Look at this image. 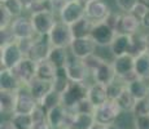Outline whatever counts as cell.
I'll use <instances>...</instances> for the list:
<instances>
[{"label":"cell","instance_id":"obj_1","mask_svg":"<svg viewBox=\"0 0 149 129\" xmlns=\"http://www.w3.org/2000/svg\"><path fill=\"white\" fill-rule=\"evenodd\" d=\"M90 83H74L71 81L62 93V105L70 111H74L75 106L88 97Z\"/></svg>","mask_w":149,"mask_h":129},{"label":"cell","instance_id":"obj_2","mask_svg":"<svg viewBox=\"0 0 149 129\" xmlns=\"http://www.w3.org/2000/svg\"><path fill=\"white\" fill-rule=\"evenodd\" d=\"M113 66L116 70V75L123 83H130L137 76L135 72V56L132 54H123L113 58Z\"/></svg>","mask_w":149,"mask_h":129},{"label":"cell","instance_id":"obj_3","mask_svg":"<svg viewBox=\"0 0 149 129\" xmlns=\"http://www.w3.org/2000/svg\"><path fill=\"white\" fill-rule=\"evenodd\" d=\"M29 16H30L38 36H48L56 22L58 21V17L51 10H42V12H36L29 14Z\"/></svg>","mask_w":149,"mask_h":129},{"label":"cell","instance_id":"obj_4","mask_svg":"<svg viewBox=\"0 0 149 129\" xmlns=\"http://www.w3.org/2000/svg\"><path fill=\"white\" fill-rule=\"evenodd\" d=\"M48 38H49V41L53 47H58V48H70L71 43L74 40L70 25L65 23V22L60 21V19L56 22L54 27L49 32V35H48Z\"/></svg>","mask_w":149,"mask_h":129},{"label":"cell","instance_id":"obj_5","mask_svg":"<svg viewBox=\"0 0 149 129\" xmlns=\"http://www.w3.org/2000/svg\"><path fill=\"white\" fill-rule=\"evenodd\" d=\"M24 57L25 54L22 53L18 41L10 43L5 47H0V68L13 70L24 59Z\"/></svg>","mask_w":149,"mask_h":129},{"label":"cell","instance_id":"obj_6","mask_svg":"<svg viewBox=\"0 0 149 129\" xmlns=\"http://www.w3.org/2000/svg\"><path fill=\"white\" fill-rule=\"evenodd\" d=\"M66 74L70 79V81L74 83H88L91 79V72L86 65L84 59L77 58L73 54L69 58L66 65Z\"/></svg>","mask_w":149,"mask_h":129},{"label":"cell","instance_id":"obj_7","mask_svg":"<svg viewBox=\"0 0 149 129\" xmlns=\"http://www.w3.org/2000/svg\"><path fill=\"white\" fill-rule=\"evenodd\" d=\"M122 115V110L118 106V103L113 99H108L105 103H102L101 106L96 107L95 110V120L101 124H111V123H116L117 120L121 117Z\"/></svg>","mask_w":149,"mask_h":129},{"label":"cell","instance_id":"obj_8","mask_svg":"<svg viewBox=\"0 0 149 129\" xmlns=\"http://www.w3.org/2000/svg\"><path fill=\"white\" fill-rule=\"evenodd\" d=\"M117 31L111 28L107 22H99L93 23L92 31H91V38L97 44L99 48H109L113 43V40L117 36Z\"/></svg>","mask_w":149,"mask_h":129},{"label":"cell","instance_id":"obj_9","mask_svg":"<svg viewBox=\"0 0 149 129\" xmlns=\"http://www.w3.org/2000/svg\"><path fill=\"white\" fill-rule=\"evenodd\" d=\"M86 16V4L81 0H70L66 1L65 7L62 8L58 19L68 25H73L77 21Z\"/></svg>","mask_w":149,"mask_h":129},{"label":"cell","instance_id":"obj_10","mask_svg":"<svg viewBox=\"0 0 149 129\" xmlns=\"http://www.w3.org/2000/svg\"><path fill=\"white\" fill-rule=\"evenodd\" d=\"M10 30H12L13 35L16 36L17 40L33 39V38H35V36H38L29 14L27 16L24 14V16L16 17V18L13 19L12 25H10Z\"/></svg>","mask_w":149,"mask_h":129},{"label":"cell","instance_id":"obj_11","mask_svg":"<svg viewBox=\"0 0 149 129\" xmlns=\"http://www.w3.org/2000/svg\"><path fill=\"white\" fill-rule=\"evenodd\" d=\"M36 68H38V62L29 57H24V59L13 68V72L21 81L22 87H27L36 77Z\"/></svg>","mask_w":149,"mask_h":129},{"label":"cell","instance_id":"obj_12","mask_svg":"<svg viewBox=\"0 0 149 129\" xmlns=\"http://www.w3.org/2000/svg\"><path fill=\"white\" fill-rule=\"evenodd\" d=\"M97 48L99 47L93 41V39L91 36H87V38H75L73 40V43H71L69 50L77 58L86 59L87 57L95 54Z\"/></svg>","mask_w":149,"mask_h":129},{"label":"cell","instance_id":"obj_13","mask_svg":"<svg viewBox=\"0 0 149 129\" xmlns=\"http://www.w3.org/2000/svg\"><path fill=\"white\" fill-rule=\"evenodd\" d=\"M110 13V7L104 0H92V1L86 3V17L91 19L93 23L105 22Z\"/></svg>","mask_w":149,"mask_h":129},{"label":"cell","instance_id":"obj_14","mask_svg":"<svg viewBox=\"0 0 149 129\" xmlns=\"http://www.w3.org/2000/svg\"><path fill=\"white\" fill-rule=\"evenodd\" d=\"M52 48H53V45L51 44L48 36H36L27 57L34 59L35 62L45 61L49 57Z\"/></svg>","mask_w":149,"mask_h":129},{"label":"cell","instance_id":"obj_15","mask_svg":"<svg viewBox=\"0 0 149 129\" xmlns=\"http://www.w3.org/2000/svg\"><path fill=\"white\" fill-rule=\"evenodd\" d=\"M39 106L38 101L33 97L27 87H22L17 90V103L16 111L17 114H33L35 108Z\"/></svg>","mask_w":149,"mask_h":129},{"label":"cell","instance_id":"obj_16","mask_svg":"<svg viewBox=\"0 0 149 129\" xmlns=\"http://www.w3.org/2000/svg\"><path fill=\"white\" fill-rule=\"evenodd\" d=\"M143 30L141 27V21L131 12L122 13L121 12V18H119V23L117 32L118 34H125V35H135Z\"/></svg>","mask_w":149,"mask_h":129},{"label":"cell","instance_id":"obj_17","mask_svg":"<svg viewBox=\"0 0 149 129\" xmlns=\"http://www.w3.org/2000/svg\"><path fill=\"white\" fill-rule=\"evenodd\" d=\"M117 79L116 75V70H114V66L111 61H104L99 67L91 75V81H96L100 84L109 85L110 83H113Z\"/></svg>","mask_w":149,"mask_h":129},{"label":"cell","instance_id":"obj_18","mask_svg":"<svg viewBox=\"0 0 149 129\" xmlns=\"http://www.w3.org/2000/svg\"><path fill=\"white\" fill-rule=\"evenodd\" d=\"M131 44H132V35L117 34L116 39L113 40L111 45L109 47V52L111 54V58L123 56V54H128L131 52Z\"/></svg>","mask_w":149,"mask_h":129},{"label":"cell","instance_id":"obj_19","mask_svg":"<svg viewBox=\"0 0 149 129\" xmlns=\"http://www.w3.org/2000/svg\"><path fill=\"white\" fill-rule=\"evenodd\" d=\"M88 99L92 102L95 107H99L102 103H105L109 99L108 96V87L104 84H100L96 81H91L88 85Z\"/></svg>","mask_w":149,"mask_h":129},{"label":"cell","instance_id":"obj_20","mask_svg":"<svg viewBox=\"0 0 149 129\" xmlns=\"http://www.w3.org/2000/svg\"><path fill=\"white\" fill-rule=\"evenodd\" d=\"M30 93L33 97L38 101V103L42 102V99L47 96L49 92L53 90V81H48V80H43L39 77H35L30 84L27 85Z\"/></svg>","mask_w":149,"mask_h":129},{"label":"cell","instance_id":"obj_21","mask_svg":"<svg viewBox=\"0 0 149 129\" xmlns=\"http://www.w3.org/2000/svg\"><path fill=\"white\" fill-rule=\"evenodd\" d=\"M17 90H0V114L13 115L16 111Z\"/></svg>","mask_w":149,"mask_h":129},{"label":"cell","instance_id":"obj_22","mask_svg":"<svg viewBox=\"0 0 149 129\" xmlns=\"http://www.w3.org/2000/svg\"><path fill=\"white\" fill-rule=\"evenodd\" d=\"M19 88H22V84L13 70L0 68V90H18Z\"/></svg>","mask_w":149,"mask_h":129},{"label":"cell","instance_id":"obj_23","mask_svg":"<svg viewBox=\"0 0 149 129\" xmlns=\"http://www.w3.org/2000/svg\"><path fill=\"white\" fill-rule=\"evenodd\" d=\"M127 88L137 101L139 99H145L148 98V93H149V79L136 76L134 80L127 83Z\"/></svg>","mask_w":149,"mask_h":129},{"label":"cell","instance_id":"obj_24","mask_svg":"<svg viewBox=\"0 0 149 129\" xmlns=\"http://www.w3.org/2000/svg\"><path fill=\"white\" fill-rule=\"evenodd\" d=\"M70 56H71V53H70V50H69V48L53 47L48 59H49L57 68H62V67H66Z\"/></svg>","mask_w":149,"mask_h":129},{"label":"cell","instance_id":"obj_25","mask_svg":"<svg viewBox=\"0 0 149 129\" xmlns=\"http://www.w3.org/2000/svg\"><path fill=\"white\" fill-rule=\"evenodd\" d=\"M70 27H71V32H73L74 39L75 38H87V36H91L93 22L84 16L83 18L79 19V21H77L75 23L70 25Z\"/></svg>","mask_w":149,"mask_h":129},{"label":"cell","instance_id":"obj_26","mask_svg":"<svg viewBox=\"0 0 149 129\" xmlns=\"http://www.w3.org/2000/svg\"><path fill=\"white\" fill-rule=\"evenodd\" d=\"M95 121L96 120L93 114L74 112L69 129H91V127L95 124Z\"/></svg>","mask_w":149,"mask_h":129},{"label":"cell","instance_id":"obj_27","mask_svg":"<svg viewBox=\"0 0 149 129\" xmlns=\"http://www.w3.org/2000/svg\"><path fill=\"white\" fill-rule=\"evenodd\" d=\"M57 70H58V68H57L49 59L38 62L36 77L43 79V80H48V81H53L54 77H56V75H57Z\"/></svg>","mask_w":149,"mask_h":129},{"label":"cell","instance_id":"obj_28","mask_svg":"<svg viewBox=\"0 0 149 129\" xmlns=\"http://www.w3.org/2000/svg\"><path fill=\"white\" fill-rule=\"evenodd\" d=\"M116 102L118 103V106L121 107L122 112H130V114H132L134 107H135L137 99L132 96V93L128 90V88L126 87L125 90L121 93V96H119L118 98L116 99Z\"/></svg>","mask_w":149,"mask_h":129},{"label":"cell","instance_id":"obj_29","mask_svg":"<svg viewBox=\"0 0 149 129\" xmlns=\"http://www.w3.org/2000/svg\"><path fill=\"white\" fill-rule=\"evenodd\" d=\"M135 72L139 77L149 79V52L135 56Z\"/></svg>","mask_w":149,"mask_h":129},{"label":"cell","instance_id":"obj_30","mask_svg":"<svg viewBox=\"0 0 149 129\" xmlns=\"http://www.w3.org/2000/svg\"><path fill=\"white\" fill-rule=\"evenodd\" d=\"M31 115H33V121H34L33 129H53L47 119V111L40 105L35 108V111Z\"/></svg>","mask_w":149,"mask_h":129},{"label":"cell","instance_id":"obj_31","mask_svg":"<svg viewBox=\"0 0 149 129\" xmlns=\"http://www.w3.org/2000/svg\"><path fill=\"white\" fill-rule=\"evenodd\" d=\"M147 52V32H137L132 35V44H131V52L132 56Z\"/></svg>","mask_w":149,"mask_h":129},{"label":"cell","instance_id":"obj_32","mask_svg":"<svg viewBox=\"0 0 149 129\" xmlns=\"http://www.w3.org/2000/svg\"><path fill=\"white\" fill-rule=\"evenodd\" d=\"M9 119L13 121L17 129H33V115L31 114H17L9 116Z\"/></svg>","mask_w":149,"mask_h":129},{"label":"cell","instance_id":"obj_33","mask_svg":"<svg viewBox=\"0 0 149 129\" xmlns=\"http://www.w3.org/2000/svg\"><path fill=\"white\" fill-rule=\"evenodd\" d=\"M39 105H40L45 111L51 110V108L56 107V106L62 105V94L60 93V92L53 89L52 92H49V93L42 99V102L39 103Z\"/></svg>","mask_w":149,"mask_h":129},{"label":"cell","instance_id":"obj_34","mask_svg":"<svg viewBox=\"0 0 149 129\" xmlns=\"http://www.w3.org/2000/svg\"><path fill=\"white\" fill-rule=\"evenodd\" d=\"M0 4L4 5L8 9V12L12 14L14 18L19 16H24L25 12H26V8H25L24 3L21 0H4V1H0Z\"/></svg>","mask_w":149,"mask_h":129},{"label":"cell","instance_id":"obj_35","mask_svg":"<svg viewBox=\"0 0 149 129\" xmlns=\"http://www.w3.org/2000/svg\"><path fill=\"white\" fill-rule=\"evenodd\" d=\"M108 87V96H109V99H113V101H116L117 98H118L119 96H121V93L123 90H125V88L127 87V84L126 83H123L122 80H119L118 77H117L116 80H114L113 83H110Z\"/></svg>","mask_w":149,"mask_h":129},{"label":"cell","instance_id":"obj_36","mask_svg":"<svg viewBox=\"0 0 149 129\" xmlns=\"http://www.w3.org/2000/svg\"><path fill=\"white\" fill-rule=\"evenodd\" d=\"M104 61H107V59H105L104 57H101V56H100V54H97V52H96L95 54H92V56L87 57V58L84 59V62H86V65H87L88 70H90L91 75H92V72H93V71H95L96 68L99 67V66L101 65Z\"/></svg>","mask_w":149,"mask_h":129},{"label":"cell","instance_id":"obj_37","mask_svg":"<svg viewBox=\"0 0 149 129\" xmlns=\"http://www.w3.org/2000/svg\"><path fill=\"white\" fill-rule=\"evenodd\" d=\"M14 17L8 12V9L4 7V5L0 4V28H7L10 27Z\"/></svg>","mask_w":149,"mask_h":129},{"label":"cell","instance_id":"obj_38","mask_svg":"<svg viewBox=\"0 0 149 129\" xmlns=\"http://www.w3.org/2000/svg\"><path fill=\"white\" fill-rule=\"evenodd\" d=\"M134 129H149V112L143 115H132Z\"/></svg>","mask_w":149,"mask_h":129},{"label":"cell","instance_id":"obj_39","mask_svg":"<svg viewBox=\"0 0 149 129\" xmlns=\"http://www.w3.org/2000/svg\"><path fill=\"white\" fill-rule=\"evenodd\" d=\"M17 41L16 36L13 35L10 27L7 28H0V47H5V45L10 44V43Z\"/></svg>","mask_w":149,"mask_h":129},{"label":"cell","instance_id":"obj_40","mask_svg":"<svg viewBox=\"0 0 149 129\" xmlns=\"http://www.w3.org/2000/svg\"><path fill=\"white\" fill-rule=\"evenodd\" d=\"M96 107L92 105V102L90 101L88 98L83 99L75 106L74 108V112H82V114H95Z\"/></svg>","mask_w":149,"mask_h":129},{"label":"cell","instance_id":"obj_41","mask_svg":"<svg viewBox=\"0 0 149 129\" xmlns=\"http://www.w3.org/2000/svg\"><path fill=\"white\" fill-rule=\"evenodd\" d=\"M114 1H116V5L119 9V12L127 13L132 10V8L135 7V4L139 0H114Z\"/></svg>","mask_w":149,"mask_h":129},{"label":"cell","instance_id":"obj_42","mask_svg":"<svg viewBox=\"0 0 149 129\" xmlns=\"http://www.w3.org/2000/svg\"><path fill=\"white\" fill-rule=\"evenodd\" d=\"M149 112V99H139L136 102L135 107H134L132 111V115H143V114H148Z\"/></svg>","mask_w":149,"mask_h":129},{"label":"cell","instance_id":"obj_43","mask_svg":"<svg viewBox=\"0 0 149 129\" xmlns=\"http://www.w3.org/2000/svg\"><path fill=\"white\" fill-rule=\"evenodd\" d=\"M149 10V8L147 7V4H145L144 1H141V0H139V1L135 4V7L132 8V10H131V13L135 14L137 18L141 21V18L147 14V12Z\"/></svg>","mask_w":149,"mask_h":129},{"label":"cell","instance_id":"obj_44","mask_svg":"<svg viewBox=\"0 0 149 129\" xmlns=\"http://www.w3.org/2000/svg\"><path fill=\"white\" fill-rule=\"evenodd\" d=\"M48 1H49V10L58 17L68 0H48Z\"/></svg>","mask_w":149,"mask_h":129},{"label":"cell","instance_id":"obj_45","mask_svg":"<svg viewBox=\"0 0 149 129\" xmlns=\"http://www.w3.org/2000/svg\"><path fill=\"white\" fill-rule=\"evenodd\" d=\"M119 18H121V12H114V10H111V13L108 16V18L105 19V22L110 26L111 28H114V30L117 31V28H118V23H119Z\"/></svg>","mask_w":149,"mask_h":129},{"label":"cell","instance_id":"obj_46","mask_svg":"<svg viewBox=\"0 0 149 129\" xmlns=\"http://www.w3.org/2000/svg\"><path fill=\"white\" fill-rule=\"evenodd\" d=\"M0 129H17L10 119H4L0 123Z\"/></svg>","mask_w":149,"mask_h":129},{"label":"cell","instance_id":"obj_47","mask_svg":"<svg viewBox=\"0 0 149 129\" xmlns=\"http://www.w3.org/2000/svg\"><path fill=\"white\" fill-rule=\"evenodd\" d=\"M141 27L144 28V30L149 31V10L147 12V14L141 18Z\"/></svg>","mask_w":149,"mask_h":129},{"label":"cell","instance_id":"obj_48","mask_svg":"<svg viewBox=\"0 0 149 129\" xmlns=\"http://www.w3.org/2000/svg\"><path fill=\"white\" fill-rule=\"evenodd\" d=\"M22 3H24V5H25V8H26V12L29 9H30V7L31 5L34 4V3H35V0H21Z\"/></svg>","mask_w":149,"mask_h":129},{"label":"cell","instance_id":"obj_49","mask_svg":"<svg viewBox=\"0 0 149 129\" xmlns=\"http://www.w3.org/2000/svg\"><path fill=\"white\" fill-rule=\"evenodd\" d=\"M107 129H122V127H121V124L119 123H111V124H108L107 125Z\"/></svg>","mask_w":149,"mask_h":129},{"label":"cell","instance_id":"obj_50","mask_svg":"<svg viewBox=\"0 0 149 129\" xmlns=\"http://www.w3.org/2000/svg\"><path fill=\"white\" fill-rule=\"evenodd\" d=\"M91 129H107V125L101 124V123H99V121H95V124L91 127Z\"/></svg>","mask_w":149,"mask_h":129},{"label":"cell","instance_id":"obj_51","mask_svg":"<svg viewBox=\"0 0 149 129\" xmlns=\"http://www.w3.org/2000/svg\"><path fill=\"white\" fill-rule=\"evenodd\" d=\"M147 52H149V31L147 32Z\"/></svg>","mask_w":149,"mask_h":129},{"label":"cell","instance_id":"obj_52","mask_svg":"<svg viewBox=\"0 0 149 129\" xmlns=\"http://www.w3.org/2000/svg\"><path fill=\"white\" fill-rule=\"evenodd\" d=\"M141 1H144L145 4H147V7L149 8V0H141Z\"/></svg>","mask_w":149,"mask_h":129},{"label":"cell","instance_id":"obj_53","mask_svg":"<svg viewBox=\"0 0 149 129\" xmlns=\"http://www.w3.org/2000/svg\"><path fill=\"white\" fill-rule=\"evenodd\" d=\"M81 1H83L86 4V3H88V1H92V0H81Z\"/></svg>","mask_w":149,"mask_h":129},{"label":"cell","instance_id":"obj_54","mask_svg":"<svg viewBox=\"0 0 149 129\" xmlns=\"http://www.w3.org/2000/svg\"><path fill=\"white\" fill-rule=\"evenodd\" d=\"M148 99H149V93H148Z\"/></svg>","mask_w":149,"mask_h":129},{"label":"cell","instance_id":"obj_55","mask_svg":"<svg viewBox=\"0 0 149 129\" xmlns=\"http://www.w3.org/2000/svg\"><path fill=\"white\" fill-rule=\"evenodd\" d=\"M0 1H4V0H0Z\"/></svg>","mask_w":149,"mask_h":129},{"label":"cell","instance_id":"obj_56","mask_svg":"<svg viewBox=\"0 0 149 129\" xmlns=\"http://www.w3.org/2000/svg\"><path fill=\"white\" fill-rule=\"evenodd\" d=\"M64 129H69V128H64Z\"/></svg>","mask_w":149,"mask_h":129},{"label":"cell","instance_id":"obj_57","mask_svg":"<svg viewBox=\"0 0 149 129\" xmlns=\"http://www.w3.org/2000/svg\"><path fill=\"white\" fill-rule=\"evenodd\" d=\"M68 1H70V0H68Z\"/></svg>","mask_w":149,"mask_h":129}]
</instances>
